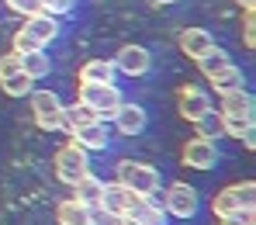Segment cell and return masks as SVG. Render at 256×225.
I'll return each instance as SVG.
<instances>
[{
	"label": "cell",
	"mask_w": 256,
	"mask_h": 225,
	"mask_svg": "<svg viewBox=\"0 0 256 225\" xmlns=\"http://www.w3.org/2000/svg\"><path fill=\"white\" fill-rule=\"evenodd\" d=\"M32 97V114H35V125L42 128V132H59V128H66V118H62V100H59V94H52V90H32L28 94Z\"/></svg>",
	"instance_id": "obj_1"
},
{
	"label": "cell",
	"mask_w": 256,
	"mask_h": 225,
	"mask_svg": "<svg viewBox=\"0 0 256 225\" xmlns=\"http://www.w3.org/2000/svg\"><path fill=\"white\" fill-rule=\"evenodd\" d=\"M118 184H125L132 194H142V198H152L160 190V170L149 166V163H132L122 160L118 163Z\"/></svg>",
	"instance_id": "obj_2"
},
{
	"label": "cell",
	"mask_w": 256,
	"mask_h": 225,
	"mask_svg": "<svg viewBox=\"0 0 256 225\" xmlns=\"http://www.w3.org/2000/svg\"><path fill=\"white\" fill-rule=\"evenodd\" d=\"M80 104H86L100 122L114 118V111L122 108V90L114 84H80Z\"/></svg>",
	"instance_id": "obj_3"
},
{
	"label": "cell",
	"mask_w": 256,
	"mask_h": 225,
	"mask_svg": "<svg viewBox=\"0 0 256 225\" xmlns=\"http://www.w3.org/2000/svg\"><path fill=\"white\" fill-rule=\"evenodd\" d=\"M90 174V160H86V149H80L76 142H66L59 152H56V177L62 184H76Z\"/></svg>",
	"instance_id": "obj_4"
},
{
	"label": "cell",
	"mask_w": 256,
	"mask_h": 225,
	"mask_svg": "<svg viewBox=\"0 0 256 225\" xmlns=\"http://www.w3.org/2000/svg\"><path fill=\"white\" fill-rule=\"evenodd\" d=\"M256 204V184L246 180V184H232L225 190H218L212 201L214 215H228V212H239V208H253Z\"/></svg>",
	"instance_id": "obj_5"
},
{
	"label": "cell",
	"mask_w": 256,
	"mask_h": 225,
	"mask_svg": "<svg viewBox=\"0 0 256 225\" xmlns=\"http://www.w3.org/2000/svg\"><path fill=\"white\" fill-rule=\"evenodd\" d=\"M163 201H166L163 212H170L173 218H194L198 215V190L190 184H170Z\"/></svg>",
	"instance_id": "obj_6"
},
{
	"label": "cell",
	"mask_w": 256,
	"mask_h": 225,
	"mask_svg": "<svg viewBox=\"0 0 256 225\" xmlns=\"http://www.w3.org/2000/svg\"><path fill=\"white\" fill-rule=\"evenodd\" d=\"M142 201V194H132L125 184H104V190H100V204L97 208H104V212H111V215H128L135 204Z\"/></svg>",
	"instance_id": "obj_7"
},
{
	"label": "cell",
	"mask_w": 256,
	"mask_h": 225,
	"mask_svg": "<svg viewBox=\"0 0 256 225\" xmlns=\"http://www.w3.org/2000/svg\"><path fill=\"white\" fill-rule=\"evenodd\" d=\"M114 70H122L128 76H146L152 70V56L146 45H125L118 56H114Z\"/></svg>",
	"instance_id": "obj_8"
},
{
	"label": "cell",
	"mask_w": 256,
	"mask_h": 225,
	"mask_svg": "<svg viewBox=\"0 0 256 225\" xmlns=\"http://www.w3.org/2000/svg\"><path fill=\"white\" fill-rule=\"evenodd\" d=\"M176 104H180V114L187 122H198V118H204L212 111V97L198 87H180L176 90Z\"/></svg>",
	"instance_id": "obj_9"
},
{
	"label": "cell",
	"mask_w": 256,
	"mask_h": 225,
	"mask_svg": "<svg viewBox=\"0 0 256 225\" xmlns=\"http://www.w3.org/2000/svg\"><path fill=\"white\" fill-rule=\"evenodd\" d=\"M184 163H187L190 170H212L214 163H218L214 142L212 138H190V142L184 146Z\"/></svg>",
	"instance_id": "obj_10"
},
{
	"label": "cell",
	"mask_w": 256,
	"mask_h": 225,
	"mask_svg": "<svg viewBox=\"0 0 256 225\" xmlns=\"http://www.w3.org/2000/svg\"><path fill=\"white\" fill-rule=\"evenodd\" d=\"M253 111H256V100L253 94L242 87V90H232V94H222V118H246L253 122Z\"/></svg>",
	"instance_id": "obj_11"
},
{
	"label": "cell",
	"mask_w": 256,
	"mask_h": 225,
	"mask_svg": "<svg viewBox=\"0 0 256 225\" xmlns=\"http://www.w3.org/2000/svg\"><path fill=\"white\" fill-rule=\"evenodd\" d=\"M73 142L86 149V152H94V149H108V142H111V135L104 128V122H90L84 128H73Z\"/></svg>",
	"instance_id": "obj_12"
},
{
	"label": "cell",
	"mask_w": 256,
	"mask_h": 225,
	"mask_svg": "<svg viewBox=\"0 0 256 225\" xmlns=\"http://www.w3.org/2000/svg\"><path fill=\"white\" fill-rule=\"evenodd\" d=\"M132 225H166V212L160 208V201H152V198H142L132 212L125 215Z\"/></svg>",
	"instance_id": "obj_13"
},
{
	"label": "cell",
	"mask_w": 256,
	"mask_h": 225,
	"mask_svg": "<svg viewBox=\"0 0 256 225\" xmlns=\"http://www.w3.org/2000/svg\"><path fill=\"white\" fill-rule=\"evenodd\" d=\"M114 125H118L122 135H138L146 128V111H142L138 104H125V100H122V108L114 111Z\"/></svg>",
	"instance_id": "obj_14"
},
{
	"label": "cell",
	"mask_w": 256,
	"mask_h": 225,
	"mask_svg": "<svg viewBox=\"0 0 256 225\" xmlns=\"http://www.w3.org/2000/svg\"><path fill=\"white\" fill-rule=\"evenodd\" d=\"M90 218H94V208L80 204L76 198L59 201V208H56V222L59 225H90Z\"/></svg>",
	"instance_id": "obj_15"
},
{
	"label": "cell",
	"mask_w": 256,
	"mask_h": 225,
	"mask_svg": "<svg viewBox=\"0 0 256 225\" xmlns=\"http://www.w3.org/2000/svg\"><path fill=\"white\" fill-rule=\"evenodd\" d=\"M180 48H184L190 59H198V56H204L208 48H214V38H212V32H204V28H184V32H180Z\"/></svg>",
	"instance_id": "obj_16"
},
{
	"label": "cell",
	"mask_w": 256,
	"mask_h": 225,
	"mask_svg": "<svg viewBox=\"0 0 256 225\" xmlns=\"http://www.w3.org/2000/svg\"><path fill=\"white\" fill-rule=\"evenodd\" d=\"M114 59H90L80 66V84H114Z\"/></svg>",
	"instance_id": "obj_17"
},
{
	"label": "cell",
	"mask_w": 256,
	"mask_h": 225,
	"mask_svg": "<svg viewBox=\"0 0 256 225\" xmlns=\"http://www.w3.org/2000/svg\"><path fill=\"white\" fill-rule=\"evenodd\" d=\"M24 32L28 35H35L42 45H48L56 35H59V24H56V18L52 14H45V10H38V14H32L28 18V24H24Z\"/></svg>",
	"instance_id": "obj_18"
},
{
	"label": "cell",
	"mask_w": 256,
	"mask_h": 225,
	"mask_svg": "<svg viewBox=\"0 0 256 225\" xmlns=\"http://www.w3.org/2000/svg\"><path fill=\"white\" fill-rule=\"evenodd\" d=\"M100 190H104V180L94 177V174H86L84 180L73 184V198H76L80 204H86V208H97V204H100Z\"/></svg>",
	"instance_id": "obj_19"
},
{
	"label": "cell",
	"mask_w": 256,
	"mask_h": 225,
	"mask_svg": "<svg viewBox=\"0 0 256 225\" xmlns=\"http://www.w3.org/2000/svg\"><path fill=\"white\" fill-rule=\"evenodd\" d=\"M18 59H21V73H28L32 80H45L48 70H52L45 48H38V52H24V56H18Z\"/></svg>",
	"instance_id": "obj_20"
},
{
	"label": "cell",
	"mask_w": 256,
	"mask_h": 225,
	"mask_svg": "<svg viewBox=\"0 0 256 225\" xmlns=\"http://www.w3.org/2000/svg\"><path fill=\"white\" fill-rule=\"evenodd\" d=\"M194 62H198V70H201V73H204L208 80H212L214 73H222L225 66H232V59H228V56H225V52H222L218 45H214V48H208L204 56H198Z\"/></svg>",
	"instance_id": "obj_21"
},
{
	"label": "cell",
	"mask_w": 256,
	"mask_h": 225,
	"mask_svg": "<svg viewBox=\"0 0 256 225\" xmlns=\"http://www.w3.org/2000/svg\"><path fill=\"white\" fill-rule=\"evenodd\" d=\"M32 84H35V80H32L28 73H21V70H14V73L0 76V87H4V94H7V97H28V94L35 90Z\"/></svg>",
	"instance_id": "obj_22"
},
{
	"label": "cell",
	"mask_w": 256,
	"mask_h": 225,
	"mask_svg": "<svg viewBox=\"0 0 256 225\" xmlns=\"http://www.w3.org/2000/svg\"><path fill=\"white\" fill-rule=\"evenodd\" d=\"M222 132L232 135V138H242V142H246V149H253V146H256L253 122H246V118H222Z\"/></svg>",
	"instance_id": "obj_23"
},
{
	"label": "cell",
	"mask_w": 256,
	"mask_h": 225,
	"mask_svg": "<svg viewBox=\"0 0 256 225\" xmlns=\"http://www.w3.org/2000/svg\"><path fill=\"white\" fill-rule=\"evenodd\" d=\"M212 84L218 94H232V90H242V84H246V76H242V70L239 66H225L222 73H214Z\"/></svg>",
	"instance_id": "obj_24"
},
{
	"label": "cell",
	"mask_w": 256,
	"mask_h": 225,
	"mask_svg": "<svg viewBox=\"0 0 256 225\" xmlns=\"http://www.w3.org/2000/svg\"><path fill=\"white\" fill-rule=\"evenodd\" d=\"M62 118H66V132H73V128H84V125H90V122H100L86 104H70V108H62Z\"/></svg>",
	"instance_id": "obj_25"
},
{
	"label": "cell",
	"mask_w": 256,
	"mask_h": 225,
	"mask_svg": "<svg viewBox=\"0 0 256 225\" xmlns=\"http://www.w3.org/2000/svg\"><path fill=\"white\" fill-rule=\"evenodd\" d=\"M198 125V138H222V114H214V111H208L204 118H198L194 122Z\"/></svg>",
	"instance_id": "obj_26"
},
{
	"label": "cell",
	"mask_w": 256,
	"mask_h": 225,
	"mask_svg": "<svg viewBox=\"0 0 256 225\" xmlns=\"http://www.w3.org/2000/svg\"><path fill=\"white\" fill-rule=\"evenodd\" d=\"M10 45H14L10 52H18V56H24V52H38V48H45V45L38 42L35 35H28L24 28H21V32H14V38H10Z\"/></svg>",
	"instance_id": "obj_27"
},
{
	"label": "cell",
	"mask_w": 256,
	"mask_h": 225,
	"mask_svg": "<svg viewBox=\"0 0 256 225\" xmlns=\"http://www.w3.org/2000/svg\"><path fill=\"white\" fill-rule=\"evenodd\" d=\"M218 225H256V215H253V208H239V212L218 215Z\"/></svg>",
	"instance_id": "obj_28"
},
{
	"label": "cell",
	"mask_w": 256,
	"mask_h": 225,
	"mask_svg": "<svg viewBox=\"0 0 256 225\" xmlns=\"http://www.w3.org/2000/svg\"><path fill=\"white\" fill-rule=\"evenodd\" d=\"M90 225H132L125 215H111V212H104V208H94V218Z\"/></svg>",
	"instance_id": "obj_29"
},
{
	"label": "cell",
	"mask_w": 256,
	"mask_h": 225,
	"mask_svg": "<svg viewBox=\"0 0 256 225\" xmlns=\"http://www.w3.org/2000/svg\"><path fill=\"white\" fill-rule=\"evenodd\" d=\"M38 4H42L45 14H52V18H62V14L73 10V0H38Z\"/></svg>",
	"instance_id": "obj_30"
},
{
	"label": "cell",
	"mask_w": 256,
	"mask_h": 225,
	"mask_svg": "<svg viewBox=\"0 0 256 225\" xmlns=\"http://www.w3.org/2000/svg\"><path fill=\"white\" fill-rule=\"evenodd\" d=\"M7 7H10V10H18V14H28V18L42 10V4H38V0H7Z\"/></svg>",
	"instance_id": "obj_31"
},
{
	"label": "cell",
	"mask_w": 256,
	"mask_h": 225,
	"mask_svg": "<svg viewBox=\"0 0 256 225\" xmlns=\"http://www.w3.org/2000/svg\"><path fill=\"white\" fill-rule=\"evenodd\" d=\"M239 4H242L246 10H253V4H256V0H239Z\"/></svg>",
	"instance_id": "obj_32"
},
{
	"label": "cell",
	"mask_w": 256,
	"mask_h": 225,
	"mask_svg": "<svg viewBox=\"0 0 256 225\" xmlns=\"http://www.w3.org/2000/svg\"><path fill=\"white\" fill-rule=\"evenodd\" d=\"M152 4H176V0H152Z\"/></svg>",
	"instance_id": "obj_33"
}]
</instances>
